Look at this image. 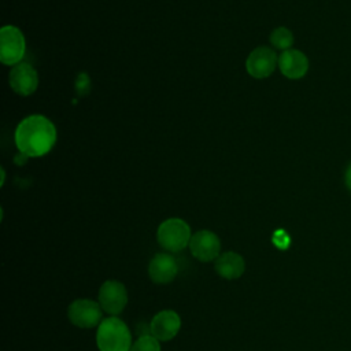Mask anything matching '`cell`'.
Returning a JSON list of instances; mask_svg holds the SVG:
<instances>
[{"label":"cell","instance_id":"cell-4","mask_svg":"<svg viewBox=\"0 0 351 351\" xmlns=\"http://www.w3.org/2000/svg\"><path fill=\"white\" fill-rule=\"evenodd\" d=\"M103 308L99 302L90 299H77L67 308L70 322L81 329H90L99 326L103 321Z\"/></svg>","mask_w":351,"mask_h":351},{"label":"cell","instance_id":"cell-15","mask_svg":"<svg viewBox=\"0 0 351 351\" xmlns=\"http://www.w3.org/2000/svg\"><path fill=\"white\" fill-rule=\"evenodd\" d=\"M130 351H160V343L152 335L138 336V339L132 344Z\"/></svg>","mask_w":351,"mask_h":351},{"label":"cell","instance_id":"cell-2","mask_svg":"<svg viewBox=\"0 0 351 351\" xmlns=\"http://www.w3.org/2000/svg\"><path fill=\"white\" fill-rule=\"evenodd\" d=\"M132 333L128 325L118 317L104 318L96 330L99 351H130Z\"/></svg>","mask_w":351,"mask_h":351},{"label":"cell","instance_id":"cell-3","mask_svg":"<svg viewBox=\"0 0 351 351\" xmlns=\"http://www.w3.org/2000/svg\"><path fill=\"white\" fill-rule=\"evenodd\" d=\"M158 243L169 252H180L191 241V228L181 218H169L158 228Z\"/></svg>","mask_w":351,"mask_h":351},{"label":"cell","instance_id":"cell-13","mask_svg":"<svg viewBox=\"0 0 351 351\" xmlns=\"http://www.w3.org/2000/svg\"><path fill=\"white\" fill-rule=\"evenodd\" d=\"M215 271L218 276L226 280H236L243 276L245 270V261L244 258L234 252V251H228L221 254L214 263Z\"/></svg>","mask_w":351,"mask_h":351},{"label":"cell","instance_id":"cell-17","mask_svg":"<svg viewBox=\"0 0 351 351\" xmlns=\"http://www.w3.org/2000/svg\"><path fill=\"white\" fill-rule=\"evenodd\" d=\"M344 181H346V185H347V188L351 191V163L348 165V167H347V170H346Z\"/></svg>","mask_w":351,"mask_h":351},{"label":"cell","instance_id":"cell-1","mask_svg":"<svg viewBox=\"0 0 351 351\" xmlns=\"http://www.w3.org/2000/svg\"><path fill=\"white\" fill-rule=\"evenodd\" d=\"M56 141V129L44 115H29L19 122L15 130V144L26 158L43 156Z\"/></svg>","mask_w":351,"mask_h":351},{"label":"cell","instance_id":"cell-14","mask_svg":"<svg viewBox=\"0 0 351 351\" xmlns=\"http://www.w3.org/2000/svg\"><path fill=\"white\" fill-rule=\"evenodd\" d=\"M270 43L274 48L277 49H282L287 51L291 48L292 43H293V36L291 33V30H288L287 27H277L271 32L270 34Z\"/></svg>","mask_w":351,"mask_h":351},{"label":"cell","instance_id":"cell-9","mask_svg":"<svg viewBox=\"0 0 351 351\" xmlns=\"http://www.w3.org/2000/svg\"><path fill=\"white\" fill-rule=\"evenodd\" d=\"M151 335L159 341H169L181 329V318L174 310H162L149 322Z\"/></svg>","mask_w":351,"mask_h":351},{"label":"cell","instance_id":"cell-7","mask_svg":"<svg viewBox=\"0 0 351 351\" xmlns=\"http://www.w3.org/2000/svg\"><path fill=\"white\" fill-rule=\"evenodd\" d=\"M189 250L197 261L211 262L221 255V240L214 232L203 229L192 234L189 241Z\"/></svg>","mask_w":351,"mask_h":351},{"label":"cell","instance_id":"cell-16","mask_svg":"<svg viewBox=\"0 0 351 351\" xmlns=\"http://www.w3.org/2000/svg\"><path fill=\"white\" fill-rule=\"evenodd\" d=\"M89 77L85 74V73H81L75 81V90L80 93V95H86L89 92Z\"/></svg>","mask_w":351,"mask_h":351},{"label":"cell","instance_id":"cell-5","mask_svg":"<svg viewBox=\"0 0 351 351\" xmlns=\"http://www.w3.org/2000/svg\"><path fill=\"white\" fill-rule=\"evenodd\" d=\"M26 44L22 32L11 25L0 30V60L4 64H18L25 55Z\"/></svg>","mask_w":351,"mask_h":351},{"label":"cell","instance_id":"cell-10","mask_svg":"<svg viewBox=\"0 0 351 351\" xmlns=\"http://www.w3.org/2000/svg\"><path fill=\"white\" fill-rule=\"evenodd\" d=\"M177 273V261L169 252H159L149 261L148 274L155 284H169L176 278Z\"/></svg>","mask_w":351,"mask_h":351},{"label":"cell","instance_id":"cell-8","mask_svg":"<svg viewBox=\"0 0 351 351\" xmlns=\"http://www.w3.org/2000/svg\"><path fill=\"white\" fill-rule=\"evenodd\" d=\"M278 63L276 52L267 47L255 48L247 58L245 67L250 75L254 78H266L269 77Z\"/></svg>","mask_w":351,"mask_h":351},{"label":"cell","instance_id":"cell-12","mask_svg":"<svg viewBox=\"0 0 351 351\" xmlns=\"http://www.w3.org/2000/svg\"><path fill=\"white\" fill-rule=\"evenodd\" d=\"M278 67L281 73L291 80L302 78L308 70V60L306 55L298 49H287L278 58Z\"/></svg>","mask_w":351,"mask_h":351},{"label":"cell","instance_id":"cell-11","mask_svg":"<svg viewBox=\"0 0 351 351\" xmlns=\"http://www.w3.org/2000/svg\"><path fill=\"white\" fill-rule=\"evenodd\" d=\"M10 86L14 89L15 93L27 96L32 95L38 85V75L37 71L29 63H18L10 71Z\"/></svg>","mask_w":351,"mask_h":351},{"label":"cell","instance_id":"cell-6","mask_svg":"<svg viewBox=\"0 0 351 351\" xmlns=\"http://www.w3.org/2000/svg\"><path fill=\"white\" fill-rule=\"evenodd\" d=\"M99 303L110 315H118L128 304V291L121 281L107 280L99 288Z\"/></svg>","mask_w":351,"mask_h":351}]
</instances>
